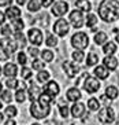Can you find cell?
Masks as SVG:
<instances>
[{
	"label": "cell",
	"instance_id": "27",
	"mask_svg": "<svg viewBox=\"0 0 119 125\" xmlns=\"http://www.w3.org/2000/svg\"><path fill=\"white\" fill-rule=\"evenodd\" d=\"M41 7V3H40V0H30L29 3H27V8H29V11H33L36 12L40 10Z\"/></svg>",
	"mask_w": 119,
	"mask_h": 125
},
{
	"label": "cell",
	"instance_id": "7",
	"mask_svg": "<svg viewBox=\"0 0 119 125\" xmlns=\"http://www.w3.org/2000/svg\"><path fill=\"white\" fill-rule=\"evenodd\" d=\"M83 88L88 94H94L100 89V81L96 77H92V76H88L85 78V83H83Z\"/></svg>",
	"mask_w": 119,
	"mask_h": 125
},
{
	"label": "cell",
	"instance_id": "2",
	"mask_svg": "<svg viewBox=\"0 0 119 125\" xmlns=\"http://www.w3.org/2000/svg\"><path fill=\"white\" fill-rule=\"evenodd\" d=\"M17 43L12 41L11 39L6 37L0 40V61H7L11 56V54L17 50Z\"/></svg>",
	"mask_w": 119,
	"mask_h": 125
},
{
	"label": "cell",
	"instance_id": "38",
	"mask_svg": "<svg viewBox=\"0 0 119 125\" xmlns=\"http://www.w3.org/2000/svg\"><path fill=\"white\" fill-rule=\"evenodd\" d=\"M32 67L34 70H43L44 67H45V65H44V61H40V59H34V61H33V63H32Z\"/></svg>",
	"mask_w": 119,
	"mask_h": 125
},
{
	"label": "cell",
	"instance_id": "30",
	"mask_svg": "<svg viewBox=\"0 0 119 125\" xmlns=\"http://www.w3.org/2000/svg\"><path fill=\"white\" fill-rule=\"evenodd\" d=\"M26 99V92L23 88H19L18 91H17V94H15V100L18 103H23Z\"/></svg>",
	"mask_w": 119,
	"mask_h": 125
},
{
	"label": "cell",
	"instance_id": "12",
	"mask_svg": "<svg viewBox=\"0 0 119 125\" xmlns=\"http://www.w3.org/2000/svg\"><path fill=\"white\" fill-rule=\"evenodd\" d=\"M85 104L81 102H74V104L71 106V109H70V111H71L73 117L75 118H79V117H83V114H85Z\"/></svg>",
	"mask_w": 119,
	"mask_h": 125
},
{
	"label": "cell",
	"instance_id": "44",
	"mask_svg": "<svg viewBox=\"0 0 119 125\" xmlns=\"http://www.w3.org/2000/svg\"><path fill=\"white\" fill-rule=\"evenodd\" d=\"M40 3H41V6H44V7H49V6H52L54 0H40Z\"/></svg>",
	"mask_w": 119,
	"mask_h": 125
},
{
	"label": "cell",
	"instance_id": "10",
	"mask_svg": "<svg viewBox=\"0 0 119 125\" xmlns=\"http://www.w3.org/2000/svg\"><path fill=\"white\" fill-rule=\"evenodd\" d=\"M70 22L77 29H79L83 25V15L81 12V10H74V11L70 12Z\"/></svg>",
	"mask_w": 119,
	"mask_h": 125
},
{
	"label": "cell",
	"instance_id": "45",
	"mask_svg": "<svg viewBox=\"0 0 119 125\" xmlns=\"http://www.w3.org/2000/svg\"><path fill=\"white\" fill-rule=\"evenodd\" d=\"M11 1H12V0H0V7H6V6H8Z\"/></svg>",
	"mask_w": 119,
	"mask_h": 125
},
{
	"label": "cell",
	"instance_id": "50",
	"mask_svg": "<svg viewBox=\"0 0 119 125\" xmlns=\"http://www.w3.org/2000/svg\"><path fill=\"white\" fill-rule=\"evenodd\" d=\"M115 40H116V43H119V34H116V39H115Z\"/></svg>",
	"mask_w": 119,
	"mask_h": 125
},
{
	"label": "cell",
	"instance_id": "36",
	"mask_svg": "<svg viewBox=\"0 0 119 125\" xmlns=\"http://www.w3.org/2000/svg\"><path fill=\"white\" fill-rule=\"evenodd\" d=\"M1 94V100L6 103H10L11 100H12V94H11L10 89H6V91H1L0 92Z\"/></svg>",
	"mask_w": 119,
	"mask_h": 125
},
{
	"label": "cell",
	"instance_id": "52",
	"mask_svg": "<svg viewBox=\"0 0 119 125\" xmlns=\"http://www.w3.org/2000/svg\"><path fill=\"white\" fill-rule=\"evenodd\" d=\"M32 125H41V124H37V122H34V124H32Z\"/></svg>",
	"mask_w": 119,
	"mask_h": 125
},
{
	"label": "cell",
	"instance_id": "47",
	"mask_svg": "<svg viewBox=\"0 0 119 125\" xmlns=\"http://www.w3.org/2000/svg\"><path fill=\"white\" fill-rule=\"evenodd\" d=\"M4 125H15V120L10 118V120H7V121H6V124H4Z\"/></svg>",
	"mask_w": 119,
	"mask_h": 125
},
{
	"label": "cell",
	"instance_id": "23",
	"mask_svg": "<svg viewBox=\"0 0 119 125\" xmlns=\"http://www.w3.org/2000/svg\"><path fill=\"white\" fill-rule=\"evenodd\" d=\"M94 43L97 45H103L104 43H107V34L104 32H97L94 34Z\"/></svg>",
	"mask_w": 119,
	"mask_h": 125
},
{
	"label": "cell",
	"instance_id": "18",
	"mask_svg": "<svg viewBox=\"0 0 119 125\" xmlns=\"http://www.w3.org/2000/svg\"><path fill=\"white\" fill-rule=\"evenodd\" d=\"M4 74L7 76V77H15L17 73H18V67L15 63H7L6 66H4Z\"/></svg>",
	"mask_w": 119,
	"mask_h": 125
},
{
	"label": "cell",
	"instance_id": "51",
	"mask_svg": "<svg viewBox=\"0 0 119 125\" xmlns=\"http://www.w3.org/2000/svg\"><path fill=\"white\" fill-rule=\"evenodd\" d=\"M1 89H3V87H1V83H0V92H1Z\"/></svg>",
	"mask_w": 119,
	"mask_h": 125
},
{
	"label": "cell",
	"instance_id": "37",
	"mask_svg": "<svg viewBox=\"0 0 119 125\" xmlns=\"http://www.w3.org/2000/svg\"><path fill=\"white\" fill-rule=\"evenodd\" d=\"M4 113H6V115H7L8 118H14L18 111H17V107L15 106H7L6 110H4Z\"/></svg>",
	"mask_w": 119,
	"mask_h": 125
},
{
	"label": "cell",
	"instance_id": "4",
	"mask_svg": "<svg viewBox=\"0 0 119 125\" xmlns=\"http://www.w3.org/2000/svg\"><path fill=\"white\" fill-rule=\"evenodd\" d=\"M71 45L75 50H85V48L89 45V37L86 33L83 32H77L75 34H73L71 37Z\"/></svg>",
	"mask_w": 119,
	"mask_h": 125
},
{
	"label": "cell",
	"instance_id": "3",
	"mask_svg": "<svg viewBox=\"0 0 119 125\" xmlns=\"http://www.w3.org/2000/svg\"><path fill=\"white\" fill-rule=\"evenodd\" d=\"M30 114L37 120H41L49 114V106H44L38 100H33L32 106H30Z\"/></svg>",
	"mask_w": 119,
	"mask_h": 125
},
{
	"label": "cell",
	"instance_id": "16",
	"mask_svg": "<svg viewBox=\"0 0 119 125\" xmlns=\"http://www.w3.org/2000/svg\"><path fill=\"white\" fill-rule=\"evenodd\" d=\"M66 96H67V99L71 100V102H78V100L82 98V94H81V91H79L78 88H70L69 91H67V94H66Z\"/></svg>",
	"mask_w": 119,
	"mask_h": 125
},
{
	"label": "cell",
	"instance_id": "29",
	"mask_svg": "<svg viewBox=\"0 0 119 125\" xmlns=\"http://www.w3.org/2000/svg\"><path fill=\"white\" fill-rule=\"evenodd\" d=\"M97 23V17L94 14H88L86 17V23L85 25L88 26V28H94V25Z\"/></svg>",
	"mask_w": 119,
	"mask_h": 125
},
{
	"label": "cell",
	"instance_id": "43",
	"mask_svg": "<svg viewBox=\"0 0 119 125\" xmlns=\"http://www.w3.org/2000/svg\"><path fill=\"white\" fill-rule=\"evenodd\" d=\"M1 34H4V36H10L11 34V26L10 25H3V28H1Z\"/></svg>",
	"mask_w": 119,
	"mask_h": 125
},
{
	"label": "cell",
	"instance_id": "21",
	"mask_svg": "<svg viewBox=\"0 0 119 125\" xmlns=\"http://www.w3.org/2000/svg\"><path fill=\"white\" fill-rule=\"evenodd\" d=\"M6 17H8L11 21H14L17 18H21V10L18 7H12L11 6V7L7 8V11H6Z\"/></svg>",
	"mask_w": 119,
	"mask_h": 125
},
{
	"label": "cell",
	"instance_id": "42",
	"mask_svg": "<svg viewBox=\"0 0 119 125\" xmlns=\"http://www.w3.org/2000/svg\"><path fill=\"white\" fill-rule=\"evenodd\" d=\"M29 54H30V55H32L34 59H36L37 56L40 55V51H38V48H37V47H30V48H29Z\"/></svg>",
	"mask_w": 119,
	"mask_h": 125
},
{
	"label": "cell",
	"instance_id": "5",
	"mask_svg": "<svg viewBox=\"0 0 119 125\" xmlns=\"http://www.w3.org/2000/svg\"><path fill=\"white\" fill-rule=\"evenodd\" d=\"M99 120L103 124H112L114 120H115V111H114V109H111L108 106L101 109L99 111Z\"/></svg>",
	"mask_w": 119,
	"mask_h": 125
},
{
	"label": "cell",
	"instance_id": "35",
	"mask_svg": "<svg viewBox=\"0 0 119 125\" xmlns=\"http://www.w3.org/2000/svg\"><path fill=\"white\" fill-rule=\"evenodd\" d=\"M12 28H14L17 32H21L23 28H25V23H23V21H22L21 18H17L12 21Z\"/></svg>",
	"mask_w": 119,
	"mask_h": 125
},
{
	"label": "cell",
	"instance_id": "46",
	"mask_svg": "<svg viewBox=\"0 0 119 125\" xmlns=\"http://www.w3.org/2000/svg\"><path fill=\"white\" fill-rule=\"evenodd\" d=\"M4 21H6V14L0 11V25H3V23H4Z\"/></svg>",
	"mask_w": 119,
	"mask_h": 125
},
{
	"label": "cell",
	"instance_id": "11",
	"mask_svg": "<svg viewBox=\"0 0 119 125\" xmlns=\"http://www.w3.org/2000/svg\"><path fill=\"white\" fill-rule=\"evenodd\" d=\"M27 36H29V40L33 45H40L43 43V33L40 29H36V28L30 29L27 32Z\"/></svg>",
	"mask_w": 119,
	"mask_h": 125
},
{
	"label": "cell",
	"instance_id": "28",
	"mask_svg": "<svg viewBox=\"0 0 119 125\" xmlns=\"http://www.w3.org/2000/svg\"><path fill=\"white\" fill-rule=\"evenodd\" d=\"M97 62H99V56L94 52H90L86 58V65L88 66H94V65H97Z\"/></svg>",
	"mask_w": 119,
	"mask_h": 125
},
{
	"label": "cell",
	"instance_id": "40",
	"mask_svg": "<svg viewBox=\"0 0 119 125\" xmlns=\"http://www.w3.org/2000/svg\"><path fill=\"white\" fill-rule=\"evenodd\" d=\"M70 114V109L67 106H60V115L63 118H67Z\"/></svg>",
	"mask_w": 119,
	"mask_h": 125
},
{
	"label": "cell",
	"instance_id": "14",
	"mask_svg": "<svg viewBox=\"0 0 119 125\" xmlns=\"http://www.w3.org/2000/svg\"><path fill=\"white\" fill-rule=\"evenodd\" d=\"M103 65H104L105 67L108 70H115L116 67H118L119 62H118V59L115 58V56H112V55H107L104 58V61H103Z\"/></svg>",
	"mask_w": 119,
	"mask_h": 125
},
{
	"label": "cell",
	"instance_id": "31",
	"mask_svg": "<svg viewBox=\"0 0 119 125\" xmlns=\"http://www.w3.org/2000/svg\"><path fill=\"white\" fill-rule=\"evenodd\" d=\"M41 58H43L44 62H52L54 61V52L49 51V50H44L41 52Z\"/></svg>",
	"mask_w": 119,
	"mask_h": 125
},
{
	"label": "cell",
	"instance_id": "15",
	"mask_svg": "<svg viewBox=\"0 0 119 125\" xmlns=\"http://www.w3.org/2000/svg\"><path fill=\"white\" fill-rule=\"evenodd\" d=\"M93 74H94L97 78H100V80H105V78L110 76V70L107 69L104 65H99L97 67H94Z\"/></svg>",
	"mask_w": 119,
	"mask_h": 125
},
{
	"label": "cell",
	"instance_id": "19",
	"mask_svg": "<svg viewBox=\"0 0 119 125\" xmlns=\"http://www.w3.org/2000/svg\"><path fill=\"white\" fill-rule=\"evenodd\" d=\"M75 7H77V10L89 12L90 10H92V4H90L89 0H77L75 1Z\"/></svg>",
	"mask_w": 119,
	"mask_h": 125
},
{
	"label": "cell",
	"instance_id": "24",
	"mask_svg": "<svg viewBox=\"0 0 119 125\" xmlns=\"http://www.w3.org/2000/svg\"><path fill=\"white\" fill-rule=\"evenodd\" d=\"M88 109L92 110V111H99V109H100V102H99V99L90 98V99L88 100Z\"/></svg>",
	"mask_w": 119,
	"mask_h": 125
},
{
	"label": "cell",
	"instance_id": "54",
	"mask_svg": "<svg viewBox=\"0 0 119 125\" xmlns=\"http://www.w3.org/2000/svg\"><path fill=\"white\" fill-rule=\"evenodd\" d=\"M0 73H1V67H0Z\"/></svg>",
	"mask_w": 119,
	"mask_h": 125
},
{
	"label": "cell",
	"instance_id": "41",
	"mask_svg": "<svg viewBox=\"0 0 119 125\" xmlns=\"http://www.w3.org/2000/svg\"><path fill=\"white\" fill-rule=\"evenodd\" d=\"M17 59H18V63H21V65H26V62H27V58H26V55L23 52H19Z\"/></svg>",
	"mask_w": 119,
	"mask_h": 125
},
{
	"label": "cell",
	"instance_id": "53",
	"mask_svg": "<svg viewBox=\"0 0 119 125\" xmlns=\"http://www.w3.org/2000/svg\"><path fill=\"white\" fill-rule=\"evenodd\" d=\"M0 109H1V102H0Z\"/></svg>",
	"mask_w": 119,
	"mask_h": 125
},
{
	"label": "cell",
	"instance_id": "1",
	"mask_svg": "<svg viewBox=\"0 0 119 125\" xmlns=\"http://www.w3.org/2000/svg\"><path fill=\"white\" fill-rule=\"evenodd\" d=\"M99 15L105 22H115L119 19L118 0H103L99 6Z\"/></svg>",
	"mask_w": 119,
	"mask_h": 125
},
{
	"label": "cell",
	"instance_id": "8",
	"mask_svg": "<svg viewBox=\"0 0 119 125\" xmlns=\"http://www.w3.org/2000/svg\"><path fill=\"white\" fill-rule=\"evenodd\" d=\"M67 11H69V4L66 3V1H56V3L52 6V14H54L55 17L62 18Z\"/></svg>",
	"mask_w": 119,
	"mask_h": 125
},
{
	"label": "cell",
	"instance_id": "20",
	"mask_svg": "<svg viewBox=\"0 0 119 125\" xmlns=\"http://www.w3.org/2000/svg\"><path fill=\"white\" fill-rule=\"evenodd\" d=\"M116 50H118V47H116V44L114 41H107L103 45V51H104L105 55H114L116 52Z\"/></svg>",
	"mask_w": 119,
	"mask_h": 125
},
{
	"label": "cell",
	"instance_id": "48",
	"mask_svg": "<svg viewBox=\"0 0 119 125\" xmlns=\"http://www.w3.org/2000/svg\"><path fill=\"white\" fill-rule=\"evenodd\" d=\"M26 1H27V0H17V3H18V4H21V6H22V4H25Z\"/></svg>",
	"mask_w": 119,
	"mask_h": 125
},
{
	"label": "cell",
	"instance_id": "17",
	"mask_svg": "<svg viewBox=\"0 0 119 125\" xmlns=\"http://www.w3.org/2000/svg\"><path fill=\"white\" fill-rule=\"evenodd\" d=\"M27 94H29V99L33 102V100H37V99H38V96L41 95V89H40V87L32 84V85L29 87V89H27Z\"/></svg>",
	"mask_w": 119,
	"mask_h": 125
},
{
	"label": "cell",
	"instance_id": "9",
	"mask_svg": "<svg viewBox=\"0 0 119 125\" xmlns=\"http://www.w3.org/2000/svg\"><path fill=\"white\" fill-rule=\"evenodd\" d=\"M63 70H64V73L67 74L70 78H73V77H75L77 74L79 73V66L77 65V63H74V62L66 61V62H63Z\"/></svg>",
	"mask_w": 119,
	"mask_h": 125
},
{
	"label": "cell",
	"instance_id": "39",
	"mask_svg": "<svg viewBox=\"0 0 119 125\" xmlns=\"http://www.w3.org/2000/svg\"><path fill=\"white\" fill-rule=\"evenodd\" d=\"M22 78H25V80H29L30 77H32V69H29V67H22Z\"/></svg>",
	"mask_w": 119,
	"mask_h": 125
},
{
	"label": "cell",
	"instance_id": "49",
	"mask_svg": "<svg viewBox=\"0 0 119 125\" xmlns=\"http://www.w3.org/2000/svg\"><path fill=\"white\" fill-rule=\"evenodd\" d=\"M3 118H4V117H3V114H1V113H0V122H1V121H3Z\"/></svg>",
	"mask_w": 119,
	"mask_h": 125
},
{
	"label": "cell",
	"instance_id": "22",
	"mask_svg": "<svg viewBox=\"0 0 119 125\" xmlns=\"http://www.w3.org/2000/svg\"><path fill=\"white\" fill-rule=\"evenodd\" d=\"M104 95L107 96L110 100H114V99H116V98H118L119 89L116 88L115 85H110V87H107V88H105V94H104Z\"/></svg>",
	"mask_w": 119,
	"mask_h": 125
},
{
	"label": "cell",
	"instance_id": "6",
	"mask_svg": "<svg viewBox=\"0 0 119 125\" xmlns=\"http://www.w3.org/2000/svg\"><path fill=\"white\" fill-rule=\"evenodd\" d=\"M69 30H70L69 22H67L66 19H63V18H59L58 21L54 23V32L60 37H64L66 34L69 33Z\"/></svg>",
	"mask_w": 119,
	"mask_h": 125
},
{
	"label": "cell",
	"instance_id": "13",
	"mask_svg": "<svg viewBox=\"0 0 119 125\" xmlns=\"http://www.w3.org/2000/svg\"><path fill=\"white\" fill-rule=\"evenodd\" d=\"M44 92L49 94L51 96H56V95H59V92H60V87H59V84L55 83V81H47V84L44 87Z\"/></svg>",
	"mask_w": 119,
	"mask_h": 125
},
{
	"label": "cell",
	"instance_id": "32",
	"mask_svg": "<svg viewBox=\"0 0 119 125\" xmlns=\"http://www.w3.org/2000/svg\"><path fill=\"white\" fill-rule=\"evenodd\" d=\"M45 44L48 47H55V45L58 44V39L55 34H47V39H45Z\"/></svg>",
	"mask_w": 119,
	"mask_h": 125
},
{
	"label": "cell",
	"instance_id": "25",
	"mask_svg": "<svg viewBox=\"0 0 119 125\" xmlns=\"http://www.w3.org/2000/svg\"><path fill=\"white\" fill-rule=\"evenodd\" d=\"M14 36H15V43H17V45H18V47H22V48L25 47V45H26V37H25V34L21 33V32H17Z\"/></svg>",
	"mask_w": 119,
	"mask_h": 125
},
{
	"label": "cell",
	"instance_id": "26",
	"mask_svg": "<svg viewBox=\"0 0 119 125\" xmlns=\"http://www.w3.org/2000/svg\"><path fill=\"white\" fill-rule=\"evenodd\" d=\"M49 77H51L49 72L43 69V70H40L38 74H37V81L38 83H47V81H49Z\"/></svg>",
	"mask_w": 119,
	"mask_h": 125
},
{
	"label": "cell",
	"instance_id": "34",
	"mask_svg": "<svg viewBox=\"0 0 119 125\" xmlns=\"http://www.w3.org/2000/svg\"><path fill=\"white\" fill-rule=\"evenodd\" d=\"M6 85H7L8 89H15V88H18V87H19V83H18V80H17V78L10 77L7 81H6Z\"/></svg>",
	"mask_w": 119,
	"mask_h": 125
},
{
	"label": "cell",
	"instance_id": "33",
	"mask_svg": "<svg viewBox=\"0 0 119 125\" xmlns=\"http://www.w3.org/2000/svg\"><path fill=\"white\" fill-rule=\"evenodd\" d=\"M73 59L75 62H82L83 59H85V54H83L82 50H75V51L73 52Z\"/></svg>",
	"mask_w": 119,
	"mask_h": 125
}]
</instances>
